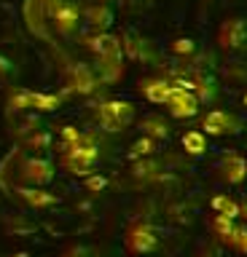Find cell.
I'll list each match as a JSON object with an SVG mask.
<instances>
[{
  "mask_svg": "<svg viewBox=\"0 0 247 257\" xmlns=\"http://www.w3.org/2000/svg\"><path fill=\"white\" fill-rule=\"evenodd\" d=\"M97 161H100L97 137L94 134H81L75 142L65 145L59 164H62V169H67V172L75 174V177H89L94 172V164H97Z\"/></svg>",
  "mask_w": 247,
  "mask_h": 257,
  "instance_id": "cell-1",
  "label": "cell"
},
{
  "mask_svg": "<svg viewBox=\"0 0 247 257\" xmlns=\"http://www.w3.org/2000/svg\"><path fill=\"white\" fill-rule=\"evenodd\" d=\"M94 118L102 132H124L134 120V104L126 99H105L97 104Z\"/></svg>",
  "mask_w": 247,
  "mask_h": 257,
  "instance_id": "cell-2",
  "label": "cell"
},
{
  "mask_svg": "<svg viewBox=\"0 0 247 257\" xmlns=\"http://www.w3.org/2000/svg\"><path fill=\"white\" fill-rule=\"evenodd\" d=\"M46 14H49V24L59 35H75L84 19L75 0H46Z\"/></svg>",
  "mask_w": 247,
  "mask_h": 257,
  "instance_id": "cell-3",
  "label": "cell"
},
{
  "mask_svg": "<svg viewBox=\"0 0 247 257\" xmlns=\"http://www.w3.org/2000/svg\"><path fill=\"white\" fill-rule=\"evenodd\" d=\"M100 72L92 67V64H84V62H73L70 67L65 70V86L67 91L73 94H81V96H89L100 88Z\"/></svg>",
  "mask_w": 247,
  "mask_h": 257,
  "instance_id": "cell-4",
  "label": "cell"
},
{
  "mask_svg": "<svg viewBox=\"0 0 247 257\" xmlns=\"http://www.w3.org/2000/svg\"><path fill=\"white\" fill-rule=\"evenodd\" d=\"M124 246L132 254H148L158 246V233L148 222H132L124 233Z\"/></svg>",
  "mask_w": 247,
  "mask_h": 257,
  "instance_id": "cell-5",
  "label": "cell"
},
{
  "mask_svg": "<svg viewBox=\"0 0 247 257\" xmlns=\"http://www.w3.org/2000/svg\"><path fill=\"white\" fill-rule=\"evenodd\" d=\"M84 46L97 56V59H121L124 56V46L121 38L110 35V32H92L84 38Z\"/></svg>",
  "mask_w": 247,
  "mask_h": 257,
  "instance_id": "cell-6",
  "label": "cell"
},
{
  "mask_svg": "<svg viewBox=\"0 0 247 257\" xmlns=\"http://www.w3.org/2000/svg\"><path fill=\"white\" fill-rule=\"evenodd\" d=\"M54 174H57V166H54L51 158L33 156V158H27L25 164H22V180H25L27 185L43 188V185H49L54 180Z\"/></svg>",
  "mask_w": 247,
  "mask_h": 257,
  "instance_id": "cell-7",
  "label": "cell"
},
{
  "mask_svg": "<svg viewBox=\"0 0 247 257\" xmlns=\"http://www.w3.org/2000/svg\"><path fill=\"white\" fill-rule=\"evenodd\" d=\"M218 43L228 51H239L247 48V19H228L223 22V27L218 32Z\"/></svg>",
  "mask_w": 247,
  "mask_h": 257,
  "instance_id": "cell-8",
  "label": "cell"
},
{
  "mask_svg": "<svg viewBox=\"0 0 247 257\" xmlns=\"http://www.w3.org/2000/svg\"><path fill=\"white\" fill-rule=\"evenodd\" d=\"M167 107L175 118H191L199 112V96L191 91V88H183V86H175V91L167 102Z\"/></svg>",
  "mask_w": 247,
  "mask_h": 257,
  "instance_id": "cell-9",
  "label": "cell"
},
{
  "mask_svg": "<svg viewBox=\"0 0 247 257\" xmlns=\"http://www.w3.org/2000/svg\"><path fill=\"white\" fill-rule=\"evenodd\" d=\"M14 193H17V196L25 201L30 209H35V212H41V209H51V206H57V204H59V198L54 196V193L43 190V188H38V185H27V188L17 185V188H14Z\"/></svg>",
  "mask_w": 247,
  "mask_h": 257,
  "instance_id": "cell-10",
  "label": "cell"
},
{
  "mask_svg": "<svg viewBox=\"0 0 247 257\" xmlns=\"http://www.w3.org/2000/svg\"><path fill=\"white\" fill-rule=\"evenodd\" d=\"M202 128L207 134H236L239 132V120L226 110H212L204 115Z\"/></svg>",
  "mask_w": 247,
  "mask_h": 257,
  "instance_id": "cell-11",
  "label": "cell"
},
{
  "mask_svg": "<svg viewBox=\"0 0 247 257\" xmlns=\"http://www.w3.org/2000/svg\"><path fill=\"white\" fill-rule=\"evenodd\" d=\"M175 91V83L170 80H161V78H148V80H140V94L145 96L148 102L153 104H167L170 96Z\"/></svg>",
  "mask_w": 247,
  "mask_h": 257,
  "instance_id": "cell-12",
  "label": "cell"
},
{
  "mask_svg": "<svg viewBox=\"0 0 247 257\" xmlns=\"http://www.w3.org/2000/svg\"><path fill=\"white\" fill-rule=\"evenodd\" d=\"M84 22L89 24L94 32H108V27L113 24V11L105 3H94L84 11Z\"/></svg>",
  "mask_w": 247,
  "mask_h": 257,
  "instance_id": "cell-13",
  "label": "cell"
},
{
  "mask_svg": "<svg viewBox=\"0 0 247 257\" xmlns=\"http://www.w3.org/2000/svg\"><path fill=\"white\" fill-rule=\"evenodd\" d=\"M220 177L231 185H239L247 177V164L242 156H226L220 161Z\"/></svg>",
  "mask_w": 247,
  "mask_h": 257,
  "instance_id": "cell-14",
  "label": "cell"
},
{
  "mask_svg": "<svg viewBox=\"0 0 247 257\" xmlns=\"http://www.w3.org/2000/svg\"><path fill=\"white\" fill-rule=\"evenodd\" d=\"M121 46H124V54L132 56V59H148V43L142 38H137L134 32H124L121 35Z\"/></svg>",
  "mask_w": 247,
  "mask_h": 257,
  "instance_id": "cell-15",
  "label": "cell"
},
{
  "mask_svg": "<svg viewBox=\"0 0 247 257\" xmlns=\"http://www.w3.org/2000/svg\"><path fill=\"white\" fill-rule=\"evenodd\" d=\"M140 128H142V134L153 137V140H164V137H170V126H167V120L158 118V115L142 118L140 120Z\"/></svg>",
  "mask_w": 247,
  "mask_h": 257,
  "instance_id": "cell-16",
  "label": "cell"
},
{
  "mask_svg": "<svg viewBox=\"0 0 247 257\" xmlns=\"http://www.w3.org/2000/svg\"><path fill=\"white\" fill-rule=\"evenodd\" d=\"M9 107L14 112L35 110V91H30V88H17V91L9 96Z\"/></svg>",
  "mask_w": 247,
  "mask_h": 257,
  "instance_id": "cell-17",
  "label": "cell"
},
{
  "mask_svg": "<svg viewBox=\"0 0 247 257\" xmlns=\"http://www.w3.org/2000/svg\"><path fill=\"white\" fill-rule=\"evenodd\" d=\"M183 148H186V153H191V156H202L207 150L204 132H186L183 134Z\"/></svg>",
  "mask_w": 247,
  "mask_h": 257,
  "instance_id": "cell-18",
  "label": "cell"
},
{
  "mask_svg": "<svg viewBox=\"0 0 247 257\" xmlns=\"http://www.w3.org/2000/svg\"><path fill=\"white\" fill-rule=\"evenodd\" d=\"M212 209H215L218 214L234 217V220H236L239 214H242V206H239L234 198H228V196H215V198H212Z\"/></svg>",
  "mask_w": 247,
  "mask_h": 257,
  "instance_id": "cell-19",
  "label": "cell"
},
{
  "mask_svg": "<svg viewBox=\"0 0 247 257\" xmlns=\"http://www.w3.org/2000/svg\"><path fill=\"white\" fill-rule=\"evenodd\" d=\"M234 228H236V225H234V217H228V214H215V217H212V230H215V236H218L220 241H226Z\"/></svg>",
  "mask_w": 247,
  "mask_h": 257,
  "instance_id": "cell-20",
  "label": "cell"
},
{
  "mask_svg": "<svg viewBox=\"0 0 247 257\" xmlns=\"http://www.w3.org/2000/svg\"><path fill=\"white\" fill-rule=\"evenodd\" d=\"M59 104H62V96L35 91V110L38 112H54V110H59Z\"/></svg>",
  "mask_w": 247,
  "mask_h": 257,
  "instance_id": "cell-21",
  "label": "cell"
},
{
  "mask_svg": "<svg viewBox=\"0 0 247 257\" xmlns=\"http://www.w3.org/2000/svg\"><path fill=\"white\" fill-rule=\"evenodd\" d=\"M223 244H228L231 249H236V252L247 254V225H236V228L231 230V236L223 241Z\"/></svg>",
  "mask_w": 247,
  "mask_h": 257,
  "instance_id": "cell-22",
  "label": "cell"
},
{
  "mask_svg": "<svg viewBox=\"0 0 247 257\" xmlns=\"http://www.w3.org/2000/svg\"><path fill=\"white\" fill-rule=\"evenodd\" d=\"M156 150V140H153V137H142V140H137V142H134L132 145V156L134 158H140V156H150V153H153Z\"/></svg>",
  "mask_w": 247,
  "mask_h": 257,
  "instance_id": "cell-23",
  "label": "cell"
},
{
  "mask_svg": "<svg viewBox=\"0 0 247 257\" xmlns=\"http://www.w3.org/2000/svg\"><path fill=\"white\" fill-rule=\"evenodd\" d=\"M59 257H97V252H94L92 246H86V244H73V246H67Z\"/></svg>",
  "mask_w": 247,
  "mask_h": 257,
  "instance_id": "cell-24",
  "label": "cell"
},
{
  "mask_svg": "<svg viewBox=\"0 0 247 257\" xmlns=\"http://www.w3.org/2000/svg\"><path fill=\"white\" fill-rule=\"evenodd\" d=\"M172 51H175V54H194L196 46H194V40L180 38V40H175V43H172Z\"/></svg>",
  "mask_w": 247,
  "mask_h": 257,
  "instance_id": "cell-25",
  "label": "cell"
},
{
  "mask_svg": "<svg viewBox=\"0 0 247 257\" xmlns=\"http://www.w3.org/2000/svg\"><path fill=\"white\" fill-rule=\"evenodd\" d=\"M105 185H108V180L102 174H89V177H86V190H92V193L102 190Z\"/></svg>",
  "mask_w": 247,
  "mask_h": 257,
  "instance_id": "cell-26",
  "label": "cell"
},
{
  "mask_svg": "<svg viewBox=\"0 0 247 257\" xmlns=\"http://www.w3.org/2000/svg\"><path fill=\"white\" fill-rule=\"evenodd\" d=\"M14 72H17L14 62H11V59H6V56H0V80H9Z\"/></svg>",
  "mask_w": 247,
  "mask_h": 257,
  "instance_id": "cell-27",
  "label": "cell"
},
{
  "mask_svg": "<svg viewBox=\"0 0 247 257\" xmlns=\"http://www.w3.org/2000/svg\"><path fill=\"white\" fill-rule=\"evenodd\" d=\"M78 137H81V132H78L75 126H65V128H62V142H65V145H70V142H75Z\"/></svg>",
  "mask_w": 247,
  "mask_h": 257,
  "instance_id": "cell-28",
  "label": "cell"
},
{
  "mask_svg": "<svg viewBox=\"0 0 247 257\" xmlns=\"http://www.w3.org/2000/svg\"><path fill=\"white\" fill-rule=\"evenodd\" d=\"M14 257H30L27 252H17V254H14Z\"/></svg>",
  "mask_w": 247,
  "mask_h": 257,
  "instance_id": "cell-29",
  "label": "cell"
}]
</instances>
